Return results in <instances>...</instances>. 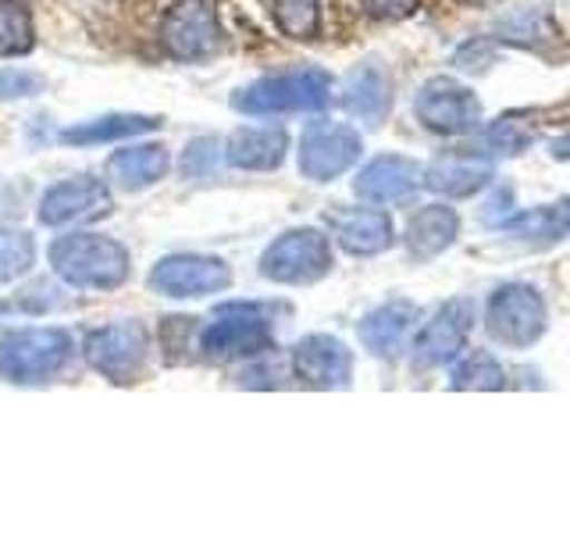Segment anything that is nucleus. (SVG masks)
I'll return each mask as SVG.
<instances>
[{"mask_svg": "<svg viewBox=\"0 0 570 535\" xmlns=\"http://www.w3.org/2000/svg\"><path fill=\"white\" fill-rule=\"evenodd\" d=\"M50 268L71 290H118L129 279V250L100 232H71L50 243Z\"/></svg>", "mask_w": 570, "mask_h": 535, "instance_id": "nucleus-1", "label": "nucleus"}, {"mask_svg": "<svg viewBox=\"0 0 570 535\" xmlns=\"http://www.w3.org/2000/svg\"><path fill=\"white\" fill-rule=\"evenodd\" d=\"M332 100V76L325 68H289L272 71L249 82L232 97V107L243 115H303L325 111Z\"/></svg>", "mask_w": 570, "mask_h": 535, "instance_id": "nucleus-2", "label": "nucleus"}, {"mask_svg": "<svg viewBox=\"0 0 570 535\" xmlns=\"http://www.w3.org/2000/svg\"><path fill=\"white\" fill-rule=\"evenodd\" d=\"M272 318L257 303H222L200 329V353L218 364L243 361V357H264L272 353Z\"/></svg>", "mask_w": 570, "mask_h": 535, "instance_id": "nucleus-3", "label": "nucleus"}, {"mask_svg": "<svg viewBox=\"0 0 570 535\" xmlns=\"http://www.w3.org/2000/svg\"><path fill=\"white\" fill-rule=\"evenodd\" d=\"M76 353V343L65 329H11L0 335V374L11 382H47Z\"/></svg>", "mask_w": 570, "mask_h": 535, "instance_id": "nucleus-4", "label": "nucleus"}, {"mask_svg": "<svg viewBox=\"0 0 570 535\" xmlns=\"http://www.w3.org/2000/svg\"><path fill=\"white\" fill-rule=\"evenodd\" d=\"M332 272V246L321 228H289L264 250L261 275L278 285H311Z\"/></svg>", "mask_w": 570, "mask_h": 535, "instance_id": "nucleus-5", "label": "nucleus"}, {"mask_svg": "<svg viewBox=\"0 0 570 535\" xmlns=\"http://www.w3.org/2000/svg\"><path fill=\"white\" fill-rule=\"evenodd\" d=\"M218 11L214 0H175V4L160 14L157 43L175 61H200L218 50Z\"/></svg>", "mask_w": 570, "mask_h": 535, "instance_id": "nucleus-6", "label": "nucleus"}, {"mask_svg": "<svg viewBox=\"0 0 570 535\" xmlns=\"http://www.w3.org/2000/svg\"><path fill=\"white\" fill-rule=\"evenodd\" d=\"M485 325L499 343L524 350L531 343H539L546 332V300L534 285H524V282L499 285L489 296Z\"/></svg>", "mask_w": 570, "mask_h": 535, "instance_id": "nucleus-7", "label": "nucleus"}, {"mask_svg": "<svg viewBox=\"0 0 570 535\" xmlns=\"http://www.w3.org/2000/svg\"><path fill=\"white\" fill-rule=\"evenodd\" d=\"M361 133L343 121H311L299 136V172L311 183H332L361 160Z\"/></svg>", "mask_w": 570, "mask_h": 535, "instance_id": "nucleus-8", "label": "nucleus"}, {"mask_svg": "<svg viewBox=\"0 0 570 535\" xmlns=\"http://www.w3.org/2000/svg\"><path fill=\"white\" fill-rule=\"evenodd\" d=\"M147 332L136 321H121V325L94 329L82 339V353L89 368L111 382H132L147 364Z\"/></svg>", "mask_w": 570, "mask_h": 535, "instance_id": "nucleus-9", "label": "nucleus"}, {"mask_svg": "<svg viewBox=\"0 0 570 535\" xmlns=\"http://www.w3.org/2000/svg\"><path fill=\"white\" fill-rule=\"evenodd\" d=\"M414 111L421 118L424 129H432L439 136H463L474 133L481 121V104L474 97V89H468L456 79H428L417 97H414Z\"/></svg>", "mask_w": 570, "mask_h": 535, "instance_id": "nucleus-10", "label": "nucleus"}, {"mask_svg": "<svg viewBox=\"0 0 570 535\" xmlns=\"http://www.w3.org/2000/svg\"><path fill=\"white\" fill-rule=\"evenodd\" d=\"M150 290L171 300L210 296L232 285V272L222 257L207 254H171L150 268Z\"/></svg>", "mask_w": 570, "mask_h": 535, "instance_id": "nucleus-11", "label": "nucleus"}, {"mask_svg": "<svg viewBox=\"0 0 570 535\" xmlns=\"http://www.w3.org/2000/svg\"><path fill=\"white\" fill-rule=\"evenodd\" d=\"M293 371L311 389H346L353 379V353L343 339L314 332L293 347Z\"/></svg>", "mask_w": 570, "mask_h": 535, "instance_id": "nucleus-12", "label": "nucleus"}, {"mask_svg": "<svg viewBox=\"0 0 570 535\" xmlns=\"http://www.w3.org/2000/svg\"><path fill=\"white\" fill-rule=\"evenodd\" d=\"M107 211H111V189L94 175H79V178H65V183L50 186L43 193L40 222L50 228H61V225L100 218Z\"/></svg>", "mask_w": 570, "mask_h": 535, "instance_id": "nucleus-13", "label": "nucleus"}, {"mask_svg": "<svg viewBox=\"0 0 570 535\" xmlns=\"http://www.w3.org/2000/svg\"><path fill=\"white\" fill-rule=\"evenodd\" d=\"M471 303L468 300H450L442 303L435 311V318L428 321L424 332L417 335L414 343V361L421 368H435V364H445L453 361V357L463 350L468 343V332H471Z\"/></svg>", "mask_w": 570, "mask_h": 535, "instance_id": "nucleus-14", "label": "nucleus"}, {"mask_svg": "<svg viewBox=\"0 0 570 535\" xmlns=\"http://www.w3.org/2000/svg\"><path fill=\"white\" fill-rule=\"evenodd\" d=\"M421 186V165L410 157L400 154H385V157H374L371 165L356 175V196L371 204H400L410 201Z\"/></svg>", "mask_w": 570, "mask_h": 535, "instance_id": "nucleus-15", "label": "nucleus"}, {"mask_svg": "<svg viewBox=\"0 0 570 535\" xmlns=\"http://www.w3.org/2000/svg\"><path fill=\"white\" fill-rule=\"evenodd\" d=\"M489 178H492V160L485 154H474V150L439 154L432 165L421 172V183L428 189H435L442 196H453V201L485 189Z\"/></svg>", "mask_w": 570, "mask_h": 535, "instance_id": "nucleus-16", "label": "nucleus"}, {"mask_svg": "<svg viewBox=\"0 0 570 535\" xmlns=\"http://www.w3.org/2000/svg\"><path fill=\"white\" fill-rule=\"evenodd\" d=\"M332 232H335L338 246L353 257H374V254H382V250H389L392 240H396L392 218L385 211H374V207H353V211L335 214Z\"/></svg>", "mask_w": 570, "mask_h": 535, "instance_id": "nucleus-17", "label": "nucleus"}, {"mask_svg": "<svg viewBox=\"0 0 570 535\" xmlns=\"http://www.w3.org/2000/svg\"><path fill=\"white\" fill-rule=\"evenodd\" d=\"M417 325V308L410 300H389L382 308H374L361 321V343L374 357H396L406 343V335Z\"/></svg>", "mask_w": 570, "mask_h": 535, "instance_id": "nucleus-18", "label": "nucleus"}, {"mask_svg": "<svg viewBox=\"0 0 570 535\" xmlns=\"http://www.w3.org/2000/svg\"><path fill=\"white\" fill-rule=\"evenodd\" d=\"M338 100H343L346 115L361 118L367 125H382L385 115H389V104H392L385 71L374 61L356 65L350 76L343 79V97H338Z\"/></svg>", "mask_w": 570, "mask_h": 535, "instance_id": "nucleus-19", "label": "nucleus"}, {"mask_svg": "<svg viewBox=\"0 0 570 535\" xmlns=\"http://www.w3.org/2000/svg\"><path fill=\"white\" fill-rule=\"evenodd\" d=\"M107 175L125 193H139L168 175V150L160 143H136V147L115 150L107 160Z\"/></svg>", "mask_w": 570, "mask_h": 535, "instance_id": "nucleus-20", "label": "nucleus"}, {"mask_svg": "<svg viewBox=\"0 0 570 535\" xmlns=\"http://www.w3.org/2000/svg\"><path fill=\"white\" fill-rule=\"evenodd\" d=\"M460 236V214L445 204H432V207H421L414 218L406 222V250L414 254L417 261L428 257H439L442 250H450Z\"/></svg>", "mask_w": 570, "mask_h": 535, "instance_id": "nucleus-21", "label": "nucleus"}, {"mask_svg": "<svg viewBox=\"0 0 570 535\" xmlns=\"http://www.w3.org/2000/svg\"><path fill=\"white\" fill-rule=\"evenodd\" d=\"M285 150H289V136L285 129H239L232 133L225 160L239 172H275Z\"/></svg>", "mask_w": 570, "mask_h": 535, "instance_id": "nucleus-22", "label": "nucleus"}, {"mask_svg": "<svg viewBox=\"0 0 570 535\" xmlns=\"http://www.w3.org/2000/svg\"><path fill=\"white\" fill-rule=\"evenodd\" d=\"M160 129V118L154 115H104L76 121L61 133L65 147H100V143H118V139H136Z\"/></svg>", "mask_w": 570, "mask_h": 535, "instance_id": "nucleus-23", "label": "nucleus"}, {"mask_svg": "<svg viewBox=\"0 0 570 535\" xmlns=\"http://www.w3.org/2000/svg\"><path fill=\"white\" fill-rule=\"evenodd\" d=\"M36 47L29 0H0V58H22Z\"/></svg>", "mask_w": 570, "mask_h": 535, "instance_id": "nucleus-24", "label": "nucleus"}, {"mask_svg": "<svg viewBox=\"0 0 570 535\" xmlns=\"http://www.w3.org/2000/svg\"><path fill=\"white\" fill-rule=\"evenodd\" d=\"M267 8L289 40H314L321 32V0H267Z\"/></svg>", "mask_w": 570, "mask_h": 535, "instance_id": "nucleus-25", "label": "nucleus"}, {"mask_svg": "<svg viewBox=\"0 0 570 535\" xmlns=\"http://www.w3.org/2000/svg\"><path fill=\"white\" fill-rule=\"evenodd\" d=\"M507 386V374L499 368V361L492 353L478 350L468 353L463 361L453 368V389H474V392H495Z\"/></svg>", "mask_w": 570, "mask_h": 535, "instance_id": "nucleus-26", "label": "nucleus"}, {"mask_svg": "<svg viewBox=\"0 0 570 535\" xmlns=\"http://www.w3.org/2000/svg\"><path fill=\"white\" fill-rule=\"evenodd\" d=\"M507 232H513L517 240H531V243H552V240H563L567 236V232H563L560 204L517 214V218L507 222Z\"/></svg>", "mask_w": 570, "mask_h": 535, "instance_id": "nucleus-27", "label": "nucleus"}, {"mask_svg": "<svg viewBox=\"0 0 570 535\" xmlns=\"http://www.w3.org/2000/svg\"><path fill=\"white\" fill-rule=\"evenodd\" d=\"M36 264V243L26 228H0V282L22 279Z\"/></svg>", "mask_w": 570, "mask_h": 535, "instance_id": "nucleus-28", "label": "nucleus"}, {"mask_svg": "<svg viewBox=\"0 0 570 535\" xmlns=\"http://www.w3.org/2000/svg\"><path fill=\"white\" fill-rule=\"evenodd\" d=\"M489 143L499 154H521L531 143V129L521 118H499L489 129Z\"/></svg>", "mask_w": 570, "mask_h": 535, "instance_id": "nucleus-29", "label": "nucleus"}, {"mask_svg": "<svg viewBox=\"0 0 570 535\" xmlns=\"http://www.w3.org/2000/svg\"><path fill=\"white\" fill-rule=\"evenodd\" d=\"M214 165H218V139H193L183 157L186 178H204V175H210Z\"/></svg>", "mask_w": 570, "mask_h": 535, "instance_id": "nucleus-30", "label": "nucleus"}, {"mask_svg": "<svg viewBox=\"0 0 570 535\" xmlns=\"http://www.w3.org/2000/svg\"><path fill=\"white\" fill-rule=\"evenodd\" d=\"M43 79L32 76V71H18V68H4L0 71V97H32L40 94Z\"/></svg>", "mask_w": 570, "mask_h": 535, "instance_id": "nucleus-31", "label": "nucleus"}, {"mask_svg": "<svg viewBox=\"0 0 570 535\" xmlns=\"http://www.w3.org/2000/svg\"><path fill=\"white\" fill-rule=\"evenodd\" d=\"M421 0H361V8L367 18H379V22H400V18L414 14Z\"/></svg>", "mask_w": 570, "mask_h": 535, "instance_id": "nucleus-32", "label": "nucleus"}, {"mask_svg": "<svg viewBox=\"0 0 570 535\" xmlns=\"http://www.w3.org/2000/svg\"><path fill=\"white\" fill-rule=\"evenodd\" d=\"M552 154H557V157H570V136H563V139H557V143H552Z\"/></svg>", "mask_w": 570, "mask_h": 535, "instance_id": "nucleus-33", "label": "nucleus"}, {"mask_svg": "<svg viewBox=\"0 0 570 535\" xmlns=\"http://www.w3.org/2000/svg\"><path fill=\"white\" fill-rule=\"evenodd\" d=\"M560 214H563V232L570 236V201H563V204H560Z\"/></svg>", "mask_w": 570, "mask_h": 535, "instance_id": "nucleus-34", "label": "nucleus"}, {"mask_svg": "<svg viewBox=\"0 0 570 535\" xmlns=\"http://www.w3.org/2000/svg\"><path fill=\"white\" fill-rule=\"evenodd\" d=\"M4 311H8V308H4V300H0V314H4Z\"/></svg>", "mask_w": 570, "mask_h": 535, "instance_id": "nucleus-35", "label": "nucleus"}]
</instances>
